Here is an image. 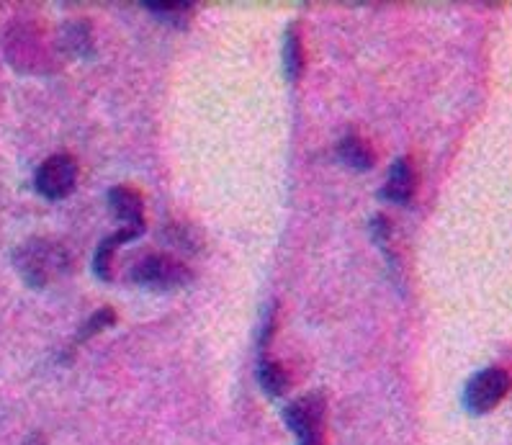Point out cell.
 <instances>
[{
  "label": "cell",
  "instance_id": "6da1fadb",
  "mask_svg": "<svg viewBox=\"0 0 512 445\" xmlns=\"http://www.w3.org/2000/svg\"><path fill=\"white\" fill-rule=\"evenodd\" d=\"M3 55L16 73L44 75L57 65L55 44L49 42L47 31L31 19H16L3 31Z\"/></svg>",
  "mask_w": 512,
  "mask_h": 445
},
{
  "label": "cell",
  "instance_id": "7a4b0ae2",
  "mask_svg": "<svg viewBox=\"0 0 512 445\" xmlns=\"http://www.w3.org/2000/svg\"><path fill=\"white\" fill-rule=\"evenodd\" d=\"M13 265L19 276L24 278L31 289H49L52 283L62 281L73 268V258L62 242L47 240V237H34L24 245L16 247Z\"/></svg>",
  "mask_w": 512,
  "mask_h": 445
},
{
  "label": "cell",
  "instance_id": "3957f363",
  "mask_svg": "<svg viewBox=\"0 0 512 445\" xmlns=\"http://www.w3.org/2000/svg\"><path fill=\"white\" fill-rule=\"evenodd\" d=\"M132 281L147 291H178L193 281V271L173 255L150 253L132 265Z\"/></svg>",
  "mask_w": 512,
  "mask_h": 445
},
{
  "label": "cell",
  "instance_id": "277c9868",
  "mask_svg": "<svg viewBox=\"0 0 512 445\" xmlns=\"http://www.w3.org/2000/svg\"><path fill=\"white\" fill-rule=\"evenodd\" d=\"M325 417L327 399L322 391L294 399L284 409V422L296 435V445H325Z\"/></svg>",
  "mask_w": 512,
  "mask_h": 445
},
{
  "label": "cell",
  "instance_id": "5b68a950",
  "mask_svg": "<svg viewBox=\"0 0 512 445\" xmlns=\"http://www.w3.org/2000/svg\"><path fill=\"white\" fill-rule=\"evenodd\" d=\"M507 389H510V376H507L505 368H484V371L474 373L469 384H466V409H469L471 415H487V412L500 407L502 399L507 397Z\"/></svg>",
  "mask_w": 512,
  "mask_h": 445
},
{
  "label": "cell",
  "instance_id": "8992f818",
  "mask_svg": "<svg viewBox=\"0 0 512 445\" xmlns=\"http://www.w3.org/2000/svg\"><path fill=\"white\" fill-rule=\"evenodd\" d=\"M75 186H78V163H75V157L65 155V152L47 157L34 178V188L47 201L67 199Z\"/></svg>",
  "mask_w": 512,
  "mask_h": 445
},
{
  "label": "cell",
  "instance_id": "52a82bcc",
  "mask_svg": "<svg viewBox=\"0 0 512 445\" xmlns=\"http://www.w3.org/2000/svg\"><path fill=\"white\" fill-rule=\"evenodd\" d=\"M415 191H417L415 165H412V160H407V157H399V160H394L392 170H389V178H386V183L381 186V199L404 206L415 199Z\"/></svg>",
  "mask_w": 512,
  "mask_h": 445
},
{
  "label": "cell",
  "instance_id": "ba28073f",
  "mask_svg": "<svg viewBox=\"0 0 512 445\" xmlns=\"http://www.w3.org/2000/svg\"><path fill=\"white\" fill-rule=\"evenodd\" d=\"M109 206L114 217L127 222V229H134L139 235L145 232V201H142L137 188L114 186L109 191Z\"/></svg>",
  "mask_w": 512,
  "mask_h": 445
},
{
  "label": "cell",
  "instance_id": "9c48e42d",
  "mask_svg": "<svg viewBox=\"0 0 512 445\" xmlns=\"http://www.w3.org/2000/svg\"><path fill=\"white\" fill-rule=\"evenodd\" d=\"M139 232L134 229H119L111 237L101 240V245L96 247V255H93V273H96L101 281H111V273H114V253L119 245H127V242L137 240Z\"/></svg>",
  "mask_w": 512,
  "mask_h": 445
},
{
  "label": "cell",
  "instance_id": "30bf717a",
  "mask_svg": "<svg viewBox=\"0 0 512 445\" xmlns=\"http://www.w3.org/2000/svg\"><path fill=\"white\" fill-rule=\"evenodd\" d=\"M338 157L353 170H368L374 168L376 163L374 150H371V147L366 145V139H361L358 134H345V137L340 139Z\"/></svg>",
  "mask_w": 512,
  "mask_h": 445
},
{
  "label": "cell",
  "instance_id": "8fae6325",
  "mask_svg": "<svg viewBox=\"0 0 512 445\" xmlns=\"http://www.w3.org/2000/svg\"><path fill=\"white\" fill-rule=\"evenodd\" d=\"M304 73V42L299 26L291 24L284 34V75L286 80L296 83Z\"/></svg>",
  "mask_w": 512,
  "mask_h": 445
},
{
  "label": "cell",
  "instance_id": "7c38bea8",
  "mask_svg": "<svg viewBox=\"0 0 512 445\" xmlns=\"http://www.w3.org/2000/svg\"><path fill=\"white\" fill-rule=\"evenodd\" d=\"M258 384L268 397H284L286 391H289V373H286V368L281 363L263 358L258 363Z\"/></svg>",
  "mask_w": 512,
  "mask_h": 445
},
{
  "label": "cell",
  "instance_id": "4fadbf2b",
  "mask_svg": "<svg viewBox=\"0 0 512 445\" xmlns=\"http://www.w3.org/2000/svg\"><path fill=\"white\" fill-rule=\"evenodd\" d=\"M145 8L157 21L175 26V29H186L193 21V13H196L193 3H145Z\"/></svg>",
  "mask_w": 512,
  "mask_h": 445
},
{
  "label": "cell",
  "instance_id": "5bb4252c",
  "mask_svg": "<svg viewBox=\"0 0 512 445\" xmlns=\"http://www.w3.org/2000/svg\"><path fill=\"white\" fill-rule=\"evenodd\" d=\"M62 34H65V47L70 52H75V55H91L93 37L85 21H70V24H65Z\"/></svg>",
  "mask_w": 512,
  "mask_h": 445
},
{
  "label": "cell",
  "instance_id": "9a60e30c",
  "mask_svg": "<svg viewBox=\"0 0 512 445\" xmlns=\"http://www.w3.org/2000/svg\"><path fill=\"white\" fill-rule=\"evenodd\" d=\"M114 319H116L114 309H109V307H106V309H98V312L93 314L91 319H88V325H85V330L80 332L78 340H88V337L96 335L98 330H106V327L114 325Z\"/></svg>",
  "mask_w": 512,
  "mask_h": 445
},
{
  "label": "cell",
  "instance_id": "2e32d148",
  "mask_svg": "<svg viewBox=\"0 0 512 445\" xmlns=\"http://www.w3.org/2000/svg\"><path fill=\"white\" fill-rule=\"evenodd\" d=\"M191 237L196 235H188V227H183V224H173V227L168 229L170 242H175V245L183 247V250H199V245H193Z\"/></svg>",
  "mask_w": 512,
  "mask_h": 445
},
{
  "label": "cell",
  "instance_id": "e0dca14e",
  "mask_svg": "<svg viewBox=\"0 0 512 445\" xmlns=\"http://www.w3.org/2000/svg\"><path fill=\"white\" fill-rule=\"evenodd\" d=\"M276 330V304H271V309L266 312V319H263V332H260V348H266L271 343V335Z\"/></svg>",
  "mask_w": 512,
  "mask_h": 445
}]
</instances>
